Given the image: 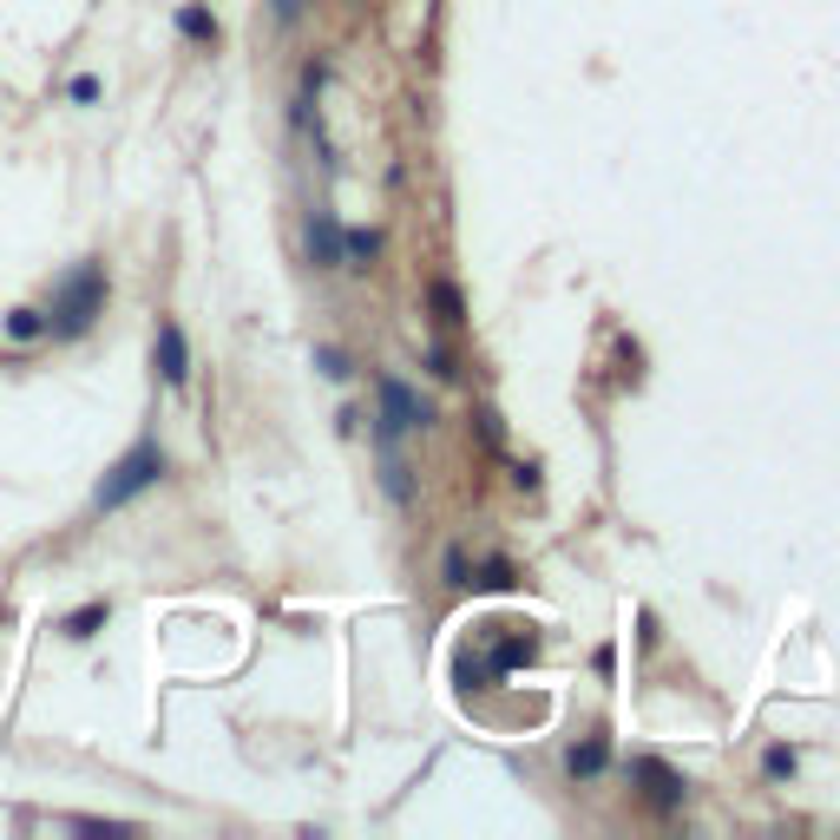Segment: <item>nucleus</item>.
I'll list each match as a JSON object with an SVG mask.
<instances>
[{
	"label": "nucleus",
	"mask_w": 840,
	"mask_h": 840,
	"mask_svg": "<svg viewBox=\"0 0 840 840\" xmlns=\"http://www.w3.org/2000/svg\"><path fill=\"white\" fill-rule=\"evenodd\" d=\"M99 309H106V270H99V263H79V270L60 282L53 309H47V336H86V329L99 322Z\"/></svg>",
	"instance_id": "obj_1"
},
{
	"label": "nucleus",
	"mask_w": 840,
	"mask_h": 840,
	"mask_svg": "<svg viewBox=\"0 0 840 840\" xmlns=\"http://www.w3.org/2000/svg\"><path fill=\"white\" fill-rule=\"evenodd\" d=\"M158 473H164V447H158V440H139V447L119 453L112 473L92 487V506H99V512H119L126 499H139L144 487H158Z\"/></svg>",
	"instance_id": "obj_2"
},
{
	"label": "nucleus",
	"mask_w": 840,
	"mask_h": 840,
	"mask_svg": "<svg viewBox=\"0 0 840 840\" xmlns=\"http://www.w3.org/2000/svg\"><path fill=\"white\" fill-rule=\"evenodd\" d=\"M414 427H427V401H420L408 381H394V374H381V440H401V433H414Z\"/></svg>",
	"instance_id": "obj_3"
},
{
	"label": "nucleus",
	"mask_w": 840,
	"mask_h": 840,
	"mask_svg": "<svg viewBox=\"0 0 840 840\" xmlns=\"http://www.w3.org/2000/svg\"><path fill=\"white\" fill-rule=\"evenodd\" d=\"M151 368H158V381H164V388H184V381H191V342H184V329H178V322H158Z\"/></svg>",
	"instance_id": "obj_4"
},
{
	"label": "nucleus",
	"mask_w": 840,
	"mask_h": 840,
	"mask_svg": "<svg viewBox=\"0 0 840 840\" xmlns=\"http://www.w3.org/2000/svg\"><path fill=\"white\" fill-rule=\"evenodd\" d=\"M637 781H643V794H650L657 808H677V801H683V774L670 769V762H657V756L637 762Z\"/></svg>",
	"instance_id": "obj_5"
},
{
	"label": "nucleus",
	"mask_w": 840,
	"mask_h": 840,
	"mask_svg": "<svg viewBox=\"0 0 840 840\" xmlns=\"http://www.w3.org/2000/svg\"><path fill=\"white\" fill-rule=\"evenodd\" d=\"M309 257H316L322 270H336V263H342V230H336V217H329V210H316V217H309Z\"/></svg>",
	"instance_id": "obj_6"
},
{
	"label": "nucleus",
	"mask_w": 840,
	"mask_h": 840,
	"mask_svg": "<svg viewBox=\"0 0 840 840\" xmlns=\"http://www.w3.org/2000/svg\"><path fill=\"white\" fill-rule=\"evenodd\" d=\"M381 487H388V499H414V480H408V460L394 453V440H381Z\"/></svg>",
	"instance_id": "obj_7"
},
{
	"label": "nucleus",
	"mask_w": 840,
	"mask_h": 840,
	"mask_svg": "<svg viewBox=\"0 0 840 840\" xmlns=\"http://www.w3.org/2000/svg\"><path fill=\"white\" fill-rule=\"evenodd\" d=\"M7 336H13V342H40V336H47V309H33V302L7 309Z\"/></svg>",
	"instance_id": "obj_8"
},
{
	"label": "nucleus",
	"mask_w": 840,
	"mask_h": 840,
	"mask_svg": "<svg viewBox=\"0 0 840 840\" xmlns=\"http://www.w3.org/2000/svg\"><path fill=\"white\" fill-rule=\"evenodd\" d=\"M106 618H112V604L99 598V604H86V611H72V618H67V637H99Z\"/></svg>",
	"instance_id": "obj_9"
},
{
	"label": "nucleus",
	"mask_w": 840,
	"mask_h": 840,
	"mask_svg": "<svg viewBox=\"0 0 840 840\" xmlns=\"http://www.w3.org/2000/svg\"><path fill=\"white\" fill-rule=\"evenodd\" d=\"M374 250H381V237H374V230H349V237H342V257H349L354 270H368V257H374Z\"/></svg>",
	"instance_id": "obj_10"
},
{
	"label": "nucleus",
	"mask_w": 840,
	"mask_h": 840,
	"mask_svg": "<svg viewBox=\"0 0 840 840\" xmlns=\"http://www.w3.org/2000/svg\"><path fill=\"white\" fill-rule=\"evenodd\" d=\"M564 762H571V774H598L604 769V742H584V749H571Z\"/></svg>",
	"instance_id": "obj_11"
},
{
	"label": "nucleus",
	"mask_w": 840,
	"mask_h": 840,
	"mask_svg": "<svg viewBox=\"0 0 840 840\" xmlns=\"http://www.w3.org/2000/svg\"><path fill=\"white\" fill-rule=\"evenodd\" d=\"M178 27H184L191 40H210V33H217V20H210L204 7H184V13H178Z\"/></svg>",
	"instance_id": "obj_12"
},
{
	"label": "nucleus",
	"mask_w": 840,
	"mask_h": 840,
	"mask_svg": "<svg viewBox=\"0 0 840 840\" xmlns=\"http://www.w3.org/2000/svg\"><path fill=\"white\" fill-rule=\"evenodd\" d=\"M433 309H440V322H460V289L453 282H433Z\"/></svg>",
	"instance_id": "obj_13"
},
{
	"label": "nucleus",
	"mask_w": 840,
	"mask_h": 840,
	"mask_svg": "<svg viewBox=\"0 0 840 840\" xmlns=\"http://www.w3.org/2000/svg\"><path fill=\"white\" fill-rule=\"evenodd\" d=\"M99 92H106V86H99L92 72H79V79L67 86V99H72V106H99Z\"/></svg>",
	"instance_id": "obj_14"
},
{
	"label": "nucleus",
	"mask_w": 840,
	"mask_h": 840,
	"mask_svg": "<svg viewBox=\"0 0 840 840\" xmlns=\"http://www.w3.org/2000/svg\"><path fill=\"white\" fill-rule=\"evenodd\" d=\"M769 774H794V756L788 749H769Z\"/></svg>",
	"instance_id": "obj_15"
},
{
	"label": "nucleus",
	"mask_w": 840,
	"mask_h": 840,
	"mask_svg": "<svg viewBox=\"0 0 840 840\" xmlns=\"http://www.w3.org/2000/svg\"><path fill=\"white\" fill-rule=\"evenodd\" d=\"M296 7H302V0H277V13H282V20H296Z\"/></svg>",
	"instance_id": "obj_16"
}]
</instances>
